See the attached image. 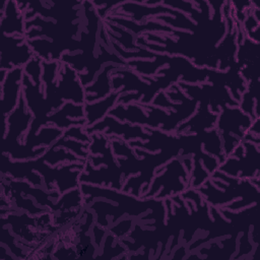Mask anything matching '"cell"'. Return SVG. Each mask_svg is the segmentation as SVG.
Segmentation results:
<instances>
[{
  "mask_svg": "<svg viewBox=\"0 0 260 260\" xmlns=\"http://www.w3.org/2000/svg\"><path fill=\"white\" fill-rule=\"evenodd\" d=\"M21 72V68L13 69L8 73L6 81L2 86V106L4 116H6L16 105Z\"/></svg>",
  "mask_w": 260,
  "mask_h": 260,
  "instance_id": "cell-1",
  "label": "cell"
}]
</instances>
